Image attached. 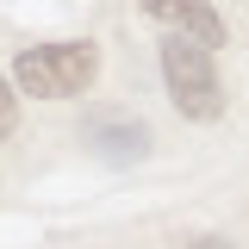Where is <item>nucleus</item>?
<instances>
[{
  "label": "nucleus",
  "instance_id": "nucleus-1",
  "mask_svg": "<svg viewBox=\"0 0 249 249\" xmlns=\"http://www.w3.org/2000/svg\"><path fill=\"white\" fill-rule=\"evenodd\" d=\"M93 75H100V50L88 37H75V44H31V50L13 56V88L25 100H75V93L93 88Z\"/></svg>",
  "mask_w": 249,
  "mask_h": 249
},
{
  "label": "nucleus",
  "instance_id": "nucleus-2",
  "mask_svg": "<svg viewBox=\"0 0 249 249\" xmlns=\"http://www.w3.org/2000/svg\"><path fill=\"white\" fill-rule=\"evenodd\" d=\"M162 81L175 93V106H181L187 119L212 124L224 112V93H218V69H212V44H199V37H162Z\"/></svg>",
  "mask_w": 249,
  "mask_h": 249
},
{
  "label": "nucleus",
  "instance_id": "nucleus-3",
  "mask_svg": "<svg viewBox=\"0 0 249 249\" xmlns=\"http://www.w3.org/2000/svg\"><path fill=\"white\" fill-rule=\"evenodd\" d=\"M143 13H150L156 25H168L175 37H199V44H224V19L212 13V0H143Z\"/></svg>",
  "mask_w": 249,
  "mask_h": 249
},
{
  "label": "nucleus",
  "instance_id": "nucleus-4",
  "mask_svg": "<svg viewBox=\"0 0 249 249\" xmlns=\"http://www.w3.org/2000/svg\"><path fill=\"white\" fill-rule=\"evenodd\" d=\"M88 143L106 156V162H137V156L150 150V131H143L137 119H100L88 131Z\"/></svg>",
  "mask_w": 249,
  "mask_h": 249
},
{
  "label": "nucleus",
  "instance_id": "nucleus-5",
  "mask_svg": "<svg viewBox=\"0 0 249 249\" xmlns=\"http://www.w3.org/2000/svg\"><path fill=\"white\" fill-rule=\"evenodd\" d=\"M13 119H19V100H13V81L0 75V137L13 131Z\"/></svg>",
  "mask_w": 249,
  "mask_h": 249
},
{
  "label": "nucleus",
  "instance_id": "nucleus-6",
  "mask_svg": "<svg viewBox=\"0 0 249 249\" xmlns=\"http://www.w3.org/2000/svg\"><path fill=\"white\" fill-rule=\"evenodd\" d=\"M187 249H231V243H224V237H193Z\"/></svg>",
  "mask_w": 249,
  "mask_h": 249
}]
</instances>
